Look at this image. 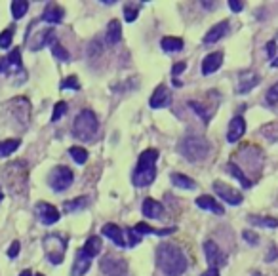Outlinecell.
Instances as JSON below:
<instances>
[{
  "label": "cell",
  "mask_w": 278,
  "mask_h": 276,
  "mask_svg": "<svg viewBox=\"0 0 278 276\" xmlns=\"http://www.w3.org/2000/svg\"><path fill=\"white\" fill-rule=\"evenodd\" d=\"M157 267L166 276H181L187 270L189 263L179 246L172 242H162L157 248Z\"/></svg>",
  "instance_id": "cell-1"
},
{
  "label": "cell",
  "mask_w": 278,
  "mask_h": 276,
  "mask_svg": "<svg viewBox=\"0 0 278 276\" xmlns=\"http://www.w3.org/2000/svg\"><path fill=\"white\" fill-rule=\"evenodd\" d=\"M157 160L158 151L157 149H147L139 155L137 168L131 175V183L135 187H149L151 183L157 179Z\"/></svg>",
  "instance_id": "cell-2"
},
{
  "label": "cell",
  "mask_w": 278,
  "mask_h": 276,
  "mask_svg": "<svg viewBox=\"0 0 278 276\" xmlns=\"http://www.w3.org/2000/svg\"><path fill=\"white\" fill-rule=\"evenodd\" d=\"M2 179L8 190H12V194H23L29 185V166L23 160L10 162L2 170Z\"/></svg>",
  "instance_id": "cell-3"
},
{
  "label": "cell",
  "mask_w": 278,
  "mask_h": 276,
  "mask_svg": "<svg viewBox=\"0 0 278 276\" xmlns=\"http://www.w3.org/2000/svg\"><path fill=\"white\" fill-rule=\"evenodd\" d=\"M177 151L189 162H200L210 155V141L202 135H185L179 141Z\"/></svg>",
  "instance_id": "cell-4"
},
{
  "label": "cell",
  "mask_w": 278,
  "mask_h": 276,
  "mask_svg": "<svg viewBox=\"0 0 278 276\" xmlns=\"http://www.w3.org/2000/svg\"><path fill=\"white\" fill-rule=\"evenodd\" d=\"M97 129H99V122L97 116L92 111H84L77 114V118L73 122V135L79 139V141H90L97 135Z\"/></svg>",
  "instance_id": "cell-5"
},
{
  "label": "cell",
  "mask_w": 278,
  "mask_h": 276,
  "mask_svg": "<svg viewBox=\"0 0 278 276\" xmlns=\"http://www.w3.org/2000/svg\"><path fill=\"white\" fill-rule=\"evenodd\" d=\"M46 257L52 265H61L65 259V250H67V238L59 234H48L42 242Z\"/></svg>",
  "instance_id": "cell-6"
},
{
  "label": "cell",
  "mask_w": 278,
  "mask_h": 276,
  "mask_svg": "<svg viewBox=\"0 0 278 276\" xmlns=\"http://www.w3.org/2000/svg\"><path fill=\"white\" fill-rule=\"evenodd\" d=\"M75 181V173L67 166H55L50 175H48V185L52 187L55 192H63L67 190Z\"/></svg>",
  "instance_id": "cell-7"
},
{
  "label": "cell",
  "mask_w": 278,
  "mask_h": 276,
  "mask_svg": "<svg viewBox=\"0 0 278 276\" xmlns=\"http://www.w3.org/2000/svg\"><path fill=\"white\" fill-rule=\"evenodd\" d=\"M204 255H206V261H208L210 267L219 268L227 265V255L225 251L219 248L218 244L214 240H206L204 242Z\"/></svg>",
  "instance_id": "cell-8"
},
{
  "label": "cell",
  "mask_w": 278,
  "mask_h": 276,
  "mask_svg": "<svg viewBox=\"0 0 278 276\" xmlns=\"http://www.w3.org/2000/svg\"><path fill=\"white\" fill-rule=\"evenodd\" d=\"M101 270L107 276H126V272H128V263L120 257L107 255L105 259H101Z\"/></svg>",
  "instance_id": "cell-9"
},
{
  "label": "cell",
  "mask_w": 278,
  "mask_h": 276,
  "mask_svg": "<svg viewBox=\"0 0 278 276\" xmlns=\"http://www.w3.org/2000/svg\"><path fill=\"white\" fill-rule=\"evenodd\" d=\"M214 190H216V194H218L221 200H225L227 204H231V206H238V204H242V194L235 190L233 187H229L227 183L223 181H214Z\"/></svg>",
  "instance_id": "cell-10"
},
{
  "label": "cell",
  "mask_w": 278,
  "mask_h": 276,
  "mask_svg": "<svg viewBox=\"0 0 278 276\" xmlns=\"http://www.w3.org/2000/svg\"><path fill=\"white\" fill-rule=\"evenodd\" d=\"M53 38H55V33L53 29H46V31H38L35 36H27V46L31 52H40L44 46L48 44H53Z\"/></svg>",
  "instance_id": "cell-11"
},
{
  "label": "cell",
  "mask_w": 278,
  "mask_h": 276,
  "mask_svg": "<svg viewBox=\"0 0 278 276\" xmlns=\"http://www.w3.org/2000/svg\"><path fill=\"white\" fill-rule=\"evenodd\" d=\"M149 105H151V109H166L172 105V92L166 88V84L157 86V90L153 92L151 99H149Z\"/></svg>",
  "instance_id": "cell-12"
},
{
  "label": "cell",
  "mask_w": 278,
  "mask_h": 276,
  "mask_svg": "<svg viewBox=\"0 0 278 276\" xmlns=\"http://www.w3.org/2000/svg\"><path fill=\"white\" fill-rule=\"evenodd\" d=\"M36 212L40 216V221L44 225H53L59 221V210L48 202H38L36 204Z\"/></svg>",
  "instance_id": "cell-13"
},
{
  "label": "cell",
  "mask_w": 278,
  "mask_h": 276,
  "mask_svg": "<svg viewBox=\"0 0 278 276\" xmlns=\"http://www.w3.org/2000/svg\"><path fill=\"white\" fill-rule=\"evenodd\" d=\"M10 107L14 109V116L18 118L21 124H25L31 116V103L27 97H14V101L10 103Z\"/></svg>",
  "instance_id": "cell-14"
},
{
  "label": "cell",
  "mask_w": 278,
  "mask_h": 276,
  "mask_svg": "<svg viewBox=\"0 0 278 276\" xmlns=\"http://www.w3.org/2000/svg\"><path fill=\"white\" fill-rule=\"evenodd\" d=\"M101 234L107 236V238L113 242L114 246H118V248H126V246H128V244L124 242V233H122V229L118 225H114V223L103 225V227H101Z\"/></svg>",
  "instance_id": "cell-15"
},
{
  "label": "cell",
  "mask_w": 278,
  "mask_h": 276,
  "mask_svg": "<svg viewBox=\"0 0 278 276\" xmlns=\"http://www.w3.org/2000/svg\"><path fill=\"white\" fill-rule=\"evenodd\" d=\"M246 133V120L242 116H235L229 122V129H227V141L229 143H236L238 139Z\"/></svg>",
  "instance_id": "cell-16"
},
{
  "label": "cell",
  "mask_w": 278,
  "mask_h": 276,
  "mask_svg": "<svg viewBox=\"0 0 278 276\" xmlns=\"http://www.w3.org/2000/svg\"><path fill=\"white\" fill-rule=\"evenodd\" d=\"M223 65V52H214L206 55L204 61H202V75L208 77V75H214L216 71H219V67Z\"/></svg>",
  "instance_id": "cell-17"
},
{
  "label": "cell",
  "mask_w": 278,
  "mask_h": 276,
  "mask_svg": "<svg viewBox=\"0 0 278 276\" xmlns=\"http://www.w3.org/2000/svg\"><path fill=\"white\" fill-rule=\"evenodd\" d=\"M257 82H259V77L253 71H244V73H240V78H238L236 92L238 94H248L250 90H253V88L257 86Z\"/></svg>",
  "instance_id": "cell-18"
},
{
  "label": "cell",
  "mask_w": 278,
  "mask_h": 276,
  "mask_svg": "<svg viewBox=\"0 0 278 276\" xmlns=\"http://www.w3.org/2000/svg\"><path fill=\"white\" fill-rule=\"evenodd\" d=\"M92 267V257H88L84 250L80 248L77 251V257H75V263H73V276H82L86 274L88 270Z\"/></svg>",
  "instance_id": "cell-19"
},
{
  "label": "cell",
  "mask_w": 278,
  "mask_h": 276,
  "mask_svg": "<svg viewBox=\"0 0 278 276\" xmlns=\"http://www.w3.org/2000/svg\"><path fill=\"white\" fill-rule=\"evenodd\" d=\"M196 206H198L200 210H206V212H212V214H218V216H223V214H225V208L221 206L216 198L208 196V194L198 196V198H196Z\"/></svg>",
  "instance_id": "cell-20"
},
{
  "label": "cell",
  "mask_w": 278,
  "mask_h": 276,
  "mask_svg": "<svg viewBox=\"0 0 278 276\" xmlns=\"http://www.w3.org/2000/svg\"><path fill=\"white\" fill-rule=\"evenodd\" d=\"M141 212L149 219H158V217L162 216V212H164V206L155 198H145L143 200V206H141Z\"/></svg>",
  "instance_id": "cell-21"
},
{
  "label": "cell",
  "mask_w": 278,
  "mask_h": 276,
  "mask_svg": "<svg viewBox=\"0 0 278 276\" xmlns=\"http://www.w3.org/2000/svg\"><path fill=\"white\" fill-rule=\"evenodd\" d=\"M227 33H229V21H219L218 25H214L208 33H206V36H204V44L218 42V40H221Z\"/></svg>",
  "instance_id": "cell-22"
},
{
  "label": "cell",
  "mask_w": 278,
  "mask_h": 276,
  "mask_svg": "<svg viewBox=\"0 0 278 276\" xmlns=\"http://www.w3.org/2000/svg\"><path fill=\"white\" fill-rule=\"evenodd\" d=\"M65 16V10L61 8V6H55V4H50V6H46L42 12V19L46 23H50V25H57L61 19Z\"/></svg>",
  "instance_id": "cell-23"
},
{
  "label": "cell",
  "mask_w": 278,
  "mask_h": 276,
  "mask_svg": "<svg viewBox=\"0 0 278 276\" xmlns=\"http://www.w3.org/2000/svg\"><path fill=\"white\" fill-rule=\"evenodd\" d=\"M133 231H135L137 234H157V236H168V234L175 233L177 229H175V227H168V229H155V227H151V225H147V223H137Z\"/></svg>",
  "instance_id": "cell-24"
},
{
  "label": "cell",
  "mask_w": 278,
  "mask_h": 276,
  "mask_svg": "<svg viewBox=\"0 0 278 276\" xmlns=\"http://www.w3.org/2000/svg\"><path fill=\"white\" fill-rule=\"evenodd\" d=\"M172 183H174V187L177 189H183V190H191V189H196V181L191 179L189 175H185V173H177L174 172L172 173Z\"/></svg>",
  "instance_id": "cell-25"
},
{
  "label": "cell",
  "mask_w": 278,
  "mask_h": 276,
  "mask_svg": "<svg viewBox=\"0 0 278 276\" xmlns=\"http://www.w3.org/2000/svg\"><path fill=\"white\" fill-rule=\"evenodd\" d=\"M105 36H107V42H109V44L120 42L122 25H120V21H118V19H113V21L107 25V33H105Z\"/></svg>",
  "instance_id": "cell-26"
},
{
  "label": "cell",
  "mask_w": 278,
  "mask_h": 276,
  "mask_svg": "<svg viewBox=\"0 0 278 276\" xmlns=\"http://www.w3.org/2000/svg\"><path fill=\"white\" fill-rule=\"evenodd\" d=\"M183 46H185L183 38H177V36H164V38L160 40V48L168 53L179 52V50H183Z\"/></svg>",
  "instance_id": "cell-27"
},
{
  "label": "cell",
  "mask_w": 278,
  "mask_h": 276,
  "mask_svg": "<svg viewBox=\"0 0 278 276\" xmlns=\"http://www.w3.org/2000/svg\"><path fill=\"white\" fill-rule=\"evenodd\" d=\"M84 253H86L88 257H96V255H99V251H101V236H90L86 240V244H84Z\"/></svg>",
  "instance_id": "cell-28"
},
{
  "label": "cell",
  "mask_w": 278,
  "mask_h": 276,
  "mask_svg": "<svg viewBox=\"0 0 278 276\" xmlns=\"http://www.w3.org/2000/svg\"><path fill=\"white\" fill-rule=\"evenodd\" d=\"M227 172L231 173L233 177H236V179L240 181V185H242L244 189H250V187H252V181L246 177V173H244L242 170H240V168L235 164V162H229V164H227Z\"/></svg>",
  "instance_id": "cell-29"
},
{
  "label": "cell",
  "mask_w": 278,
  "mask_h": 276,
  "mask_svg": "<svg viewBox=\"0 0 278 276\" xmlns=\"http://www.w3.org/2000/svg\"><path fill=\"white\" fill-rule=\"evenodd\" d=\"M21 141L19 139H6V141H0V156L6 158V156L14 155L19 149Z\"/></svg>",
  "instance_id": "cell-30"
},
{
  "label": "cell",
  "mask_w": 278,
  "mask_h": 276,
  "mask_svg": "<svg viewBox=\"0 0 278 276\" xmlns=\"http://www.w3.org/2000/svg\"><path fill=\"white\" fill-rule=\"evenodd\" d=\"M248 221L257 227H267V229H276L278 219L274 217H263V216H248Z\"/></svg>",
  "instance_id": "cell-31"
},
{
  "label": "cell",
  "mask_w": 278,
  "mask_h": 276,
  "mask_svg": "<svg viewBox=\"0 0 278 276\" xmlns=\"http://www.w3.org/2000/svg\"><path fill=\"white\" fill-rule=\"evenodd\" d=\"M86 206H88L86 196H79V198H75V200H67V202L63 204V210H65L67 214H73V212H80V210H84Z\"/></svg>",
  "instance_id": "cell-32"
},
{
  "label": "cell",
  "mask_w": 278,
  "mask_h": 276,
  "mask_svg": "<svg viewBox=\"0 0 278 276\" xmlns=\"http://www.w3.org/2000/svg\"><path fill=\"white\" fill-rule=\"evenodd\" d=\"M27 10H29V2H25V0H14L12 2V16H14V19H21L27 14Z\"/></svg>",
  "instance_id": "cell-33"
},
{
  "label": "cell",
  "mask_w": 278,
  "mask_h": 276,
  "mask_svg": "<svg viewBox=\"0 0 278 276\" xmlns=\"http://www.w3.org/2000/svg\"><path fill=\"white\" fill-rule=\"evenodd\" d=\"M8 61H10V67H14L16 71L23 73V63H21V50L19 48H14L8 55Z\"/></svg>",
  "instance_id": "cell-34"
},
{
  "label": "cell",
  "mask_w": 278,
  "mask_h": 276,
  "mask_svg": "<svg viewBox=\"0 0 278 276\" xmlns=\"http://www.w3.org/2000/svg\"><path fill=\"white\" fill-rule=\"evenodd\" d=\"M69 155L73 156V160L77 162V164H86V160H88V151L86 149H82V147H71L69 149Z\"/></svg>",
  "instance_id": "cell-35"
},
{
  "label": "cell",
  "mask_w": 278,
  "mask_h": 276,
  "mask_svg": "<svg viewBox=\"0 0 278 276\" xmlns=\"http://www.w3.org/2000/svg\"><path fill=\"white\" fill-rule=\"evenodd\" d=\"M14 31H16V27H10V29H4V31L0 33V50H8L10 46H12Z\"/></svg>",
  "instance_id": "cell-36"
},
{
  "label": "cell",
  "mask_w": 278,
  "mask_h": 276,
  "mask_svg": "<svg viewBox=\"0 0 278 276\" xmlns=\"http://www.w3.org/2000/svg\"><path fill=\"white\" fill-rule=\"evenodd\" d=\"M52 52H53V55H55V57H57L59 61H69L71 59L69 52H67V50H65V48H63L59 42H53L52 44Z\"/></svg>",
  "instance_id": "cell-37"
},
{
  "label": "cell",
  "mask_w": 278,
  "mask_h": 276,
  "mask_svg": "<svg viewBox=\"0 0 278 276\" xmlns=\"http://www.w3.org/2000/svg\"><path fill=\"white\" fill-rule=\"evenodd\" d=\"M59 88H61V90H80L79 78L75 77V75H73V77H67L59 84Z\"/></svg>",
  "instance_id": "cell-38"
},
{
  "label": "cell",
  "mask_w": 278,
  "mask_h": 276,
  "mask_svg": "<svg viewBox=\"0 0 278 276\" xmlns=\"http://www.w3.org/2000/svg\"><path fill=\"white\" fill-rule=\"evenodd\" d=\"M189 107H191L192 111L196 112V114H198V116H200V118H202L204 122H208V120H210V112L206 111V109H204V107H202L200 103H196V101H189Z\"/></svg>",
  "instance_id": "cell-39"
},
{
  "label": "cell",
  "mask_w": 278,
  "mask_h": 276,
  "mask_svg": "<svg viewBox=\"0 0 278 276\" xmlns=\"http://www.w3.org/2000/svg\"><path fill=\"white\" fill-rule=\"evenodd\" d=\"M67 109H69V107H67V103H65V101H59V103H55V107H53V112H52V122H57V120H59L61 116H63V114L67 112Z\"/></svg>",
  "instance_id": "cell-40"
},
{
  "label": "cell",
  "mask_w": 278,
  "mask_h": 276,
  "mask_svg": "<svg viewBox=\"0 0 278 276\" xmlns=\"http://www.w3.org/2000/svg\"><path fill=\"white\" fill-rule=\"evenodd\" d=\"M126 234H128V248H135L139 242H141V238H139L137 233H135L131 227H128V229H126Z\"/></svg>",
  "instance_id": "cell-41"
},
{
  "label": "cell",
  "mask_w": 278,
  "mask_h": 276,
  "mask_svg": "<svg viewBox=\"0 0 278 276\" xmlns=\"http://www.w3.org/2000/svg\"><path fill=\"white\" fill-rule=\"evenodd\" d=\"M139 16V10L137 8H133V6H126L124 8V19L128 21V23H131V21H135Z\"/></svg>",
  "instance_id": "cell-42"
},
{
  "label": "cell",
  "mask_w": 278,
  "mask_h": 276,
  "mask_svg": "<svg viewBox=\"0 0 278 276\" xmlns=\"http://www.w3.org/2000/svg\"><path fill=\"white\" fill-rule=\"evenodd\" d=\"M267 103L269 105L278 103V82L269 88V92H267Z\"/></svg>",
  "instance_id": "cell-43"
},
{
  "label": "cell",
  "mask_w": 278,
  "mask_h": 276,
  "mask_svg": "<svg viewBox=\"0 0 278 276\" xmlns=\"http://www.w3.org/2000/svg\"><path fill=\"white\" fill-rule=\"evenodd\" d=\"M242 238H244L246 242H248V244H252V246H255V244L259 242V238H257V234L252 233V231H244V233H242Z\"/></svg>",
  "instance_id": "cell-44"
},
{
  "label": "cell",
  "mask_w": 278,
  "mask_h": 276,
  "mask_svg": "<svg viewBox=\"0 0 278 276\" xmlns=\"http://www.w3.org/2000/svg\"><path fill=\"white\" fill-rule=\"evenodd\" d=\"M19 248H21V244H19L18 240L12 242V246L8 248V257H12V259L18 257V255H19Z\"/></svg>",
  "instance_id": "cell-45"
},
{
  "label": "cell",
  "mask_w": 278,
  "mask_h": 276,
  "mask_svg": "<svg viewBox=\"0 0 278 276\" xmlns=\"http://www.w3.org/2000/svg\"><path fill=\"white\" fill-rule=\"evenodd\" d=\"M267 55L270 57V61H272L278 55V52H276V40H270V42H267Z\"/></svg>",
  "instance_id": "cell-46"
},
{
  "label": "cell",
  "mask_w": 278,
  "mask_h": 276,
  "mask_svg": "<svg viewBox=\"0 0 278 276\" xmlns=\"http://www.w3.org/2000/svg\"><path fill=\"white\" fill-rule=\"evenodd\" d=\"M187 69V63H185V61H179V63H175L174 65V69H172V77H177V75H181L183 71Z\"/></svg>",
  "instance_id": "cell-47"
},
{
  "label": "cell",
  "mask_w": 278,
  "mask_h": 276,
  "mask_svg": "<svg viewBox=\"0 0 278 276\" xmlns=\"http://www.w3.org/2000/svg\"><path fill=\"white\" fill-rule=\"evenodd\" d=\"M276 257H278V248L274 246V244H272V246H270V250H269V253L265 255V261H267V263H270V261H274Z\"/></svg>",
  "instance_id": "cell-48"
},
{
  "label": "cell",
  "mask_w": 278,
  "mask_h": 276,
  "mask_svg": "<svg viewBox=\"0 0 278 276\" xmlns=\"http://www.w3.org/2000/svg\"><path fill=\"white\" fill-rule=\"evenodd\" d=\"M229 6H231L233 12H242L244 10V4L242 2H238V0H229Z\"/></svg>",
  "instance_id": "cell-49"
},
{
  "label": "cell",
  "mask_w": 278,
  "mask_h": 276,
  "mask_svg": "<svg viewBox=\"0 0 278 276\" xmlns=\"http://www.w3.org/2000/svg\"><path fill=\"white\" fill-rule=\"evenodd\" d=\"M202 276H219V268L210 267L208 270H204V272H202Z\"/></svg>",
  "instance_id": "cell-50"
},
{
  "label": "cell",
  "mask_w": 278,
  "mask_h": 276,
  "mask_svg": "<svg viewBox=\"0 0 278 276\" xmlns=\"http://www.w3.org/2000/svg\"><path fill=\"white\" fill-rule=\"evenodd\" d=\"M270 67H272V69H278V55L272 61H270Z\"/></svg>",
  "instance_id": "cell-51"
},
{
  "label": "cell",
  "mask_w": 278,
  "mask_h": 276,
  "mask_svg": "<svg viewBox=\"0 0 278 276\" xmlns=\"http://www.w3.org/2000/svg\"><path fill=\"white\" fill-rule=\"evenodd\" d=\"M101 4H105V6H113L116 2H114V0H101Z\"/></svg>",
  "instance_id": "cell-52"
},
{
  "label": "cell",
  "mask_w": 278,
  "mask_h": 276,
  "mask_svg": "<svg viewBox=\"0 0 278 276\" xmlns=\"http://www.w3.org/2000/svg\"><path fill=\"white\" fill-rule=\"evenodd\" d=\"M19 276H33V272H31V270L27 268V270H23V272H21V274H19Z\"/></svg>",
  "instance_id": "cell-53"
},
{
  "label": "cell",
  "mask_w": 278,
  "mask_h": 276,
  "mask_svg": "<svg viewBox=\"0 0 278 276\" xmlns=\"http://www.w3.org/2000/svg\"><path fill=\"white\" fill-rule=\"evenodd\" d=\"M35 276H44V274H40V272H38V274H35Z\"/></svg>",
  "instance_id": "cell-54"
},
{
  "label": "cell",
  "mask_w": 278,
  "mask_h": 276,
  "mask_svg": "<svg viewBox=\"0 0 278 276\" xmlns=\"http://www.w3.org/2000/svg\"><path fill=\"white\" fill-rule=\"evenodd\" d=\"M0 200H2V192H0Z\"/></svg>",
  "instance_id": "cell-55"
},
{
  "label": "cell",
  "mask_w": 278,
  "mask_h": 276,
  "mask_svg": "<svg viewBox=\"0 0 278 276\" xmlns=\"http://www.w3.org/2000/svg\"><path fill=\"white\" fill-rule=\"evenodd\" d=\"M276 38H278V33H276Z\"/></svg>",
  "instance_id": "cell-56"
}]
</instances>
